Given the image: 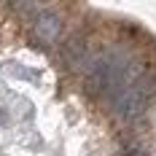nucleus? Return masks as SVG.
<instances>
[{
	"label": "nucleus",
	"mask_w": 156,
	"mask_h": 156,
	"mask_svg": "<svg viewBox=\"0 0 156 156\" xmlns=\"http://www.w3.org/2000/svg\"><path fill=\"white\" fill-rule=\"evenodd\" d=\"M156 100V76L151 70H145L143 76H137L126 89L116 94L110 100L113 113L124 121H135L137 116H143L145 110L151 108V102Z\"/></svg>",
	"instance_id": "1"
},
{
	"label": "nucleus",
	"mask_w": 156,
	"mask_h": 156,
	"mask_svg": "<svg viewBox=\"0 0 156 156\" xmlns=\"http://www.w3.org/2000/svg\"><path fill=\"white\" fill-rule=\"evenodd\" d=\"M32 27L38 32L41 41L46 43H57L59 41V32H62V16L51 8H38L32 16Z\"/></svg>",
	"instance_id": "2"
}]
</instances>
